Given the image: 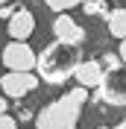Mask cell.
Instances as JSON below:
<instances>
[{
    "label": "cell",
    "mask_w": 126,
    "mask_h": 129,
    "mask_svg": "<svg viewBox=\"0 0 126 129\" xmlns=\"http://www.w3.org/2000/svg\"><path fill=\"white\" fill-rule=\"evenodd\" d=\"M100 64L106 68V73H114L123 68V59H120V53H106V56L100 59Z\"/></svg>",
    "instance_id": "obj_10"
},
{
    "label": "cell",
    "mask_w": 126,
    "mask_h": 129,
    "mask_svg": "<svg viewBox=\"0 0 126 129\" xmlns=\"http://www.w3.org/2000/svg\"><path fill=\"white\" fill-rule=\"evenodd\" d=\"M106 24H109V32L114 38H126V9H111Z\"/></svg>",
    "instance_id": "obj_9"
},
{
    "label": "cell",
    "mask_w": 126,
    "mask_h": 129,
    "mask_svg": "<svg viewBox=\"0 0 126 129\" xmlns=\"http://www.w3.org/2000/svg\"><path fill=\"white\" fill-rule=\"evenodd\" d=\"M97 100H106L111 106H126V76L120 71L106 73L103 85L97 88Z\"/></svg>",
    "instance_id": "obj_5"
},
{
    "label": "cell",
    "mask_w": 126,
    "mask_h": 129,
    "mask_svg": "<svg viewBox=\"0 0 126 129\" xmlns=\"http://www.w3.org/2000/svg\"><path fill=\"white\" fill-rule=\"evenodd\" d=\"M15 12H18L15 6H0V18H12Z\"/></svg>",
    "instance_id": "obj_14"
},
{
    "label": "cell",
    "mask_w": 126,
    "mask_h": 129,
    "mask_svg": "<svg viewBox=\"0 0 126 129\" xmlns=\"http://www.w3.org/2000/svg\"><path fill=\"white\" fill-rule=\"evenodd\" d=\"M85 0H44V6H50L53 12H68L73 6H82Z\"/></svg>",
    "instance_id": "obj_11"
},
{
    "label": "cell",
    "mask_w": 126,
    "mask_h": 129,
    "mask_svg": "<svg viewBox=\"0 0 126 129\" xmlns=\"http://www.w3.org/2000/svg\"><path fill=\"white\" fill-rule=\"evenodd\" d=\"M53 35H56V41H65V44H82L85 41V29L73 21L68 12H62V15L53 21Z\"/></svg>",
    "instance_id": "obj_6"
},
{
    "label": "cell",
    "mask_w": 126,
    "mask_h": 129,
    "mask_svg": "<svg viewBox=\"0 0 126 129\" xmlns=\"http://www.w3.org/2000/svg\"><path fill=\"white\" fill-rule=\"evenodd\" d=\"M97 129H109V126H97Z\"/></svg>",
    "instance_id": "obj_19"
},
{
    "label": "cell",
    "mask_w": 126,
    "mask_h": 129,
    "mask_svg": "<svg viewBox=\"0 0 126 129\" xmlns=\"http://www.w3.org/2000/svg\"><path fill=\"white\" fill-rule=\"evenodd\" d=\"M3 64L9 71H35L38 53L26 44V41H12L3 47Z\"/></svg>",
    "instance_id": "obj_4"
},
{
    "label": "cell",
    "mask_w": 126,
    "mask_h": 129,
    "mask_svg": "<svg viewBox=\"0 0 126 129\" xmlns=\"http://www.w3.org/2000/svg\"><path fill=\"white\" fill-rule=\"evenodd\" d=\"M6 3H9V0H0V6H6Z\"/></svg>",
    "instance_id": "obj_18"
},
{
    "label": "cell",
    "mask_w": 126,
    "mask_h": 129,
    "mask_svg": "<svg viewBox=\"0 0 126 129\" xmlns=\"http://www.w3.org/2000/svg\"><path fill=\"white\" fill-rule=\"evenodd\" d=\"M114 129H126V117H123V120H120V123H117Z\"/></svg>",
    "instance_id": "obj_17"
},
{
    "label": "cell",
    "mask_w": 126,
    "mask_h": 129,
    "mask_svg": "<svg viewBox=\"0 0 126 129\" xmlns=\"http://www.w3.org/2000/svg\"><path fill=\"white\" fill-rule=\"evenodd\" d=\"M85 100H88V88H82V85L71 88L68 94L47 103L35 114V129H76Z\"/></svg>",
    "instance_id": "obj_2"
},
{
    "label": "cell",
    "mask_w": 126,
    "mask_h": 129,
    "mask_svg": "<svg viewBox=\"0 0 126 129\" xmlns=\"http://www.w3.org/2000/svg\"><path fill=\"white\" fill-rule=\"evenodd\" d=\"M82 64V50L76 44H65V41H53L38 53V64H35V73H38L41 82L47 85H65V82L76 76V68Z\"/></svg>",
    "instance_id": "obj_1"
},
{
    "label": "cell",
    "mask_w": 126,
    "mask_h": 129,
    "mask_svg": "<svg viewBox=\"0 0 126 129\" xmlns=\"http://www.w3.org/2000/svg\"><path fill=\"white\" fill-rule=\"evenodd\" d=\"M0 129H18V120L9 114H0Z\"/></svg>",
    "instance_id": "obj_13"
},
{
    "label": "cell",
    "mask_w": 126,
    "mask_h": 129,
    "mask_svg": "<svg viewBox=\"0 0 126 129\" xmlns=\"http://www.w3.org/2000/svg\"><path fill=\"white\" fill-rule=\"evenodd\" d=\"M73 79L82 85V88H100L103 79H106V68L100 64V59H85V62L76 68V76Z\"/></svg>",
    "instance_id": "obj_7"
},
{
    "label": "cell",
    "mask_w": 126,
    "mask_h": 129,
    "mask_svg": "<svg viewBox=\"0 0 126 129\" xmlns=\"http://www.w3.org/2000/svg\"><path fill=\"white\" fill-rule=\"evenodd\" d=\"M0 114H6V97H0Z\"/></svg>",
    "instance_id": "obj_16"
},
{
    "label": "cell",
    "mask_w": 126,
    "mask_h": 129,
    "mask_svg": "<svg viewBox=\"0 0 126 129\" xmlns=\"http://www.w3.org/2000/svg\"><path fill=\"white\" fill-rule=\"evenodd\" d=\"M117 53H120V59H123V64H126V38L120 41V50H117Z\"/></svg>",
    "instance_id": "obj_15"
},
{
    "label": "cell",
    "mask_w": 126,
    "mask_h": 129,
    "mask_svg": "<svg viewBox=\"0 0 126 129\" xmlns=\"http://www.w3.org/2000/svg\"><path fill=\"white\" fill-rule=\"evenodd\" d=\"M38 73L35 71H9L3 79H0V88H3V94L6 97H15V100H21V97L32 94V91L38 88Z\"/></svg>",
    "instance_id": "obj_3"
},
{
    "label": "cell",
    "mask_w": 126,
    "mask_h": 129,
    "mask_svg": "<svg viewBox=\"0 0 126 129\" xmlns=\"http://www.w3.org/2000/svg\"><path fill=\"white\" fill-rule=\"evenodd\" d=\"M35 32V18H32L29 9L18 6V12L12 18H9V35H12V41H26Z\"/></svg>",
    "instance_id": "obj_8"
},
{
    "label": "cell",
    "mask_w": 126,
    "mask_h": 129,
    "mask_svg": "<svg viewBox=\"0 0 126 129\" xmlns=\"http://www.w3.org/2000/svg\"><path fill=\"white\" fill-rule=\"evenodd\" d=\"M82 6H85V15H100L103 9H106V6L100 3V0H85Z\"/></svg>",
    "instance_id": "obj_12"
}]
</instances>
